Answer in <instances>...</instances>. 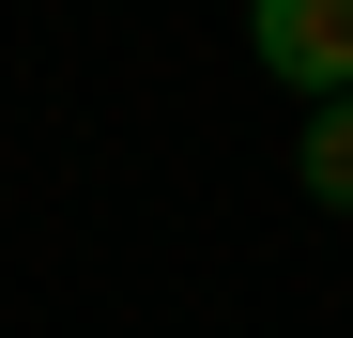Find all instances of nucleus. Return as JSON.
<instances>
[{"mask_svg":"<svg viewBox=\"0 0 353 338\" xmlns=\"http://www.w3.org/2000/svg\"><path fill=\"white\" fill-rule=\"evenodd\" d=\"M292 185H307L323 215H353V92H338V108H307V123H292Z\"/></svg>","mask_w":353,"mask_h":338,"instance_id":"nucleus-2","label":"nucleus"},{"mask_svg":"<svg viewBox=\"0 0 353 338\" xmlns=\"http://www.w3.org/2000/svg\"><path fill=\"white\" fill-rule=\"evenodd\" d=\"M246 46H261V77H276V92H307V108L353 92V0H261Z\"/></svg>","mask_w":353,"mask_h":338,"instance_id":"nucleus-1","label":"nucleus"}]
</instances>
